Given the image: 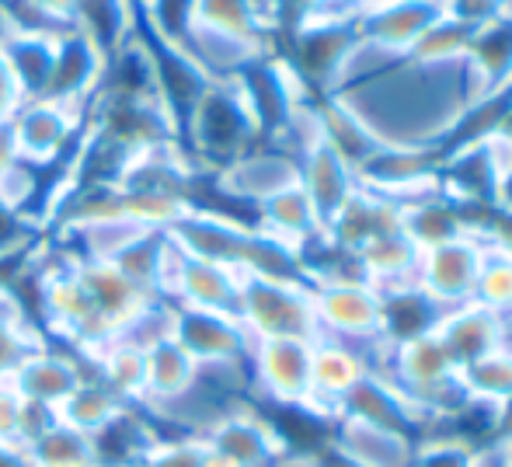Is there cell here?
<instances>
[{
	"mask_svg": "<svg viewBox=\"0 0 512 467\" xmlns=\"http://www.w3.org/2000/svg\"><path fill=\"white\" fill-rule=\"evenodd\" d=\"M370 0H324V7L328 11H359V7H366Z\"/></svg>",
	"mask_w": 512,
	"mask_h": 467,
	"instance_id": "obj_45",
	"label": "cell"
},
{
	"mask_svg": "<svg viewBox=\"0 0 512 467\" xmlns=\"http://www.w3.org/2000/svg\"><path fill=\"white\" fill-rule=\"evenodd\" d=\"M122 408H129V405H122V401L115 398L108 387H102L98 380L88 377L67 401H63L60 408H56V419H63L67 426L81 429V433L95 436L98 429H105L108 422L122 412Z\"/></svg>",
	"mask_w": 512,
	"mask_h": 467,
	"instance_id": "obj_33",
	"label": "cell"
},
{
	"mask_svg": "<svg viewBox=\"0 0 512 467\" xmlns=\"http://www.w3.org/2000/svg\"><path fill=\"white\" fill-rule=\"evenodd\" d=\"M237 318L251 339H304L321 342L310 286L300 279L241 272Z\"/></svg>",
	"mask_w": 512,
	"mask_h": 467,
	"instance_id": "obj_2",
	"label": "cell"
},
{
	"mask_svg": "<svg viewBox=\"0 0 512 467\" xmlns=\"http://www.w3.org/2000/svg\"><path fill=\"white\" fill-rule=\"evenodd\" d=\"M506 161L509 154L495 140L471 143V147L446 157L436 175V189L467 206H495Z\"/></svg>",
	"mask_w": 512,
	"mask_h": 467,
	"instance_id": "obj_11",
	"label": "cell"
},
{
	"mask_svg": "<svg viewBox=\"0 0 512 467\" xmlns=\"http://www.w3.org/2000/svg\"><path fill=\"white\" fill-rule=\"evenodd\" d=\"M405 467H478L474 464V447L464 440L450 443H425L408 454Z\"/></svg>",
	"mask_w": 512,
	"mask_h": 467,
	"instance_id": "obj_37",
	"label": "cell"
},
{
	"mask_svg": "<svg viewBox=\"0 0 512 467\" xmlns=\"http://www.w3.org/2000/svg\"><path fill=\"white\" fill-rule=\"evenodd\" d=\"M0 126H4V122H0Z\"/></svg>",
	"mask_w": 512,
	"mask_h": 467,
	"instance_id": "obj_46",
	"label": "cell"
},
{
	"mask_svg": "<svg viewBox=\"0 0 512 467\" xmlns=\"http://www.w3.org/2000/svg\"><path fill=\"white\" fill-rule=\"evenodd\" d=\"M314 112V126H317V140H324L328 147H335L345 161L352 164V171L373 157L384 147V136L370 126L342 95H317L310 102Z\"/></svg>",
	"mask_w": 512,
	"mask_h": 467,
	"instance_id": "obj_20",
	"label": "cell"
},
{
	"mask_svg": "<svg viewBox=\"0 0 512 467\" xmlns=\"http://www.w3.org/2000/svg\"><path fill=\"white\" fill-rule=\"evenodd\" d=\"M7 380L14 384V391L28 401V405H39V408H56L77 391V387L88 380V373L81 370V363L70 356H60V352H49V349H32L11 373Z\"/></svg>",
	"mask_w": 512,
	"mask_h": 467,
	"instance_id": "obj_17",
	"label": "cell"
},
{
	"mask_svg": "<svg viewBox=\"0 0 512 467\" xmlns=\"http://www.w3.org/2000/svg\"><path fill=\"white\" fill-rule=\"evenodd\" d=\"M474 304L495 311L506 325L512 321V258L506 251L488 248L478 286H474Z\"/></svg>",
	"mask_w": 512,
	"mask_h": 467,
	"instance_id": "obj_36",
	"label": "cell"
},
{
	"mask_svg": "<svg viewBox=\"0 0 512 467\" xmlns=\"http://www.w3.org/2000/svg\"><path fill=\"white\" fill-rule=\"evenodd\" d=\"M283 42L286 46L276 53L297 74L307 95H335V84L345 77L352 56L363 49L356 11H324L304 28L283 35Z\"/></svg>",
	"mask_w": 512,
	"mask_h": 467,
	"instance_id": "obj_1",
	"label": "cell"
},
{
	"mask_svg": "<svg viewBox=\"0 0 512 467\" xmlns=\"http://www.w3.org/2000/svg\"><path fill=\"white\" fill-rule=\"evenodd\" d=\"M446 14V0H370L356 11L363 46L408 53L429 25Z\"/></svg>",
	"mask_w": 512,
	"mask_h": 467,
	"instance_id": "obj_9",
	"label": "cell"
},
{
	"mask_svg": "<svg viewBox=\"0 0 512 467\" xmlns=\"http://www.w3.org/2000/svg\"><path fill=\"white\" fill-rule=\"evenodd\" d=\"M460 387L471 401H485V405H495V401L509 398L512 394V349L502 346L488 356L467 363L464 370L457 373Z\"/></svg>",
	"mask_w": 512,
	"mask_h": 467,
	"instance_id": "obj_35",
	"label": "cell"
},
{
	"mask_svg": "<svg viewBox=\"0 0 512 467\" xmlns=\"http://www.w3.org/2000/svg\"><path fill=\"white\" fill-rule=\"evenodd\" d=\"M70 255H74V251H70ZM74 269H77V279H81L84 293H88L91 307H95L98 321L112 332V339L129 321L140 318L154 300H161L154 290H147V286H140L136 279H129L115 262H98V258L74 255Z\"/></svg>",
	"mask_w": 512,
	"mask_h": 467,
	"instance_id": "obj_6",
	"label": "cell"
},
{
	"mask_svg": "<svg viewBox=\"0 0 512 467\" xmlns=\"http://www.w3.org/2000/svg\"><path fill=\"white\" fill-rule=\"evenodd\" d=\"M297 182H300V189L307 192L310 203H314L321 227L328 224V220L345 206V199L359 189L352 164L345 161L335 147H328L324 140H314V143H307V147L300 150Z\"/></svg>",
	"mask_w": 512,
	"mask_h": 467,
	"instance_id": "obj_15",
	"label": "cell"
},
{
	"mask_svg": "<svg viewBox=\"0 0 512 467\" xmlns=\"http://www.w3.org/2000/svg\"><path fill=\"white\" fill-rule=\"evenodd\" d=\"M366 370H370V366H366L352 349H345L338 339L314 342V366H310V401L307 405L335 408Z\"/></svg>",
	"mask_w": 512,
	"mask_h": 467,
	"instance_id": "obj_28",
	"label": "cell"
},
{
	"mask_svg": "<svg viewBox=\"0 0 512 467\" xmlns=\"http://www.w3.org/2000/svg\"><path fill=\"white\" fill-rule=\"evenodd\" d=\"M95 380L115 394L122 405H140L147 394V356L143 349L112 339L95 352Z\"/></svg>",
	"mask_w": 512,
	"mask_h": 467,
	"instance_id": "obj_30",
	"label": "cell"
},
{
	"mask_svg": "<svg viewBox=\"0 0 512 467\" xmlns=\"http://www.w3.org/2000/svg\"><path fill=\"white\" fill-rule=\"evenodd\" d=\"M436 339L446 346V352H450V359L457 363V373H460L467 363H474V359L506 346V321L495 311H488V307L467 300V304L446 307L443 321H439V328H436Z\"/></svg>",
	"mask_w": 512,
	"mask_h": 467,
	"instance_id": "obj_18",
	"label": "cell"
},
{
	"mask_svg": "<svg viewBox=\"0 0 512 467\" xmlns=\"http://www.w3.org/2000/svg\"><path fill=\"white\" fill-rule=\"evenodd\" d=\"M258 231L283 241L286 248H297V244H304L307 237H314L324 227L317 220V210L307 199V192L300 189V182H293L258 206Z\"/></svg>",
	"mask_w": 512,
	"mask_h": 467,
	"instance_id": "obj_29",
	"label": "cell"
},
{
	"mask_svg": "<svg viewBox=\"0 0 512 467\" xmlns=\"http://www.w3.org/2000/svg\"><path fill=\"white\" fill-rule=\"evenodd\" d=\"M485 255L488 244L471 234L429 248L422 251V262H418V283L443 307L467 304V300H474V286H478Z\"/></svg>",
	"mask_w": 512,
	"mask_h": 467,
	"instance_id": "obj_7",
	"label": "cell"
},
{
	"mask_svg": "<svg viewBox=\"0 0 512 467\" xmlns=\"http://www.w3.org/2000/svg\"><path fill=\"white\" fill-rule=\"evenodd\" d=\"M495 143H499L502 150L512 157V105H509V112L502 116V122H499V129H495V136H492Z\"/></svg>",
	"mask_w": 512,
	"mask_h": 467,
	"instance_id": "obj_44",
	"label": "cell"
},
{
	"mask_svg": "<svg viewBox=\"0 0 512 467\" xmlns=\"http://www.w3.org/2000/svg\"><path fill=\"white\" fill-rule=\"evenodd\" d=\"M359 262L363 272L373 286H394V283H411L418 279V262H422V251L411 241L405 231L384 234L380 241L366 244L359 251Z\"/></svg>",
	"mask_w": 512,
	"mask_h": 467,
	"instance_id": "obj_31",
	"label": "cell"
},
{
	"mask_svg": "<svg viewBox=\"0 0 512 467\" xmlns=\"http://www.w3.org/2000/svg\"><path fill=\"white\" fill-rule=\"evenodd\" d=\"M237 300H241V272L185 251L175 290H171V304L237 314Z\"/></svg>",
	"mask_w": 512,
	"mask_h": 467,
	"instance_id": "obj_24",
	"label": "cell"
},
{
	"mask_svg": "<svg viewBox=\"0 0 512 467\" xmlns=\"http://www.w3.org/2000/svg\"><path fill=\"white\" fill-rule=\"evenodd\" d=\"M248 359L255 363V377L265 394L283 405H307L310 401V366H314V342L304 339H251Z\"/></svg>",
	"mask_w": 512,
	"mask_h": 467,
	"instance_id": "obj_10",
	"label": "cell"
},
{
	"mask_svg": "<svg viewBox=\"0 0 512 467\" xmlns=\"http://www.w3.org/2000/svg\"><path fill=\"white\" fill-rule=\"evenodd\" d=\"M56 46H60V35L0 28V56L7 60V67H11L18 88L25 91V98L46 95V84H49L53 60H56Z\"/></svg>",
	"mask_w": 512,
	"mask_h": 467,
	"instance_id": "obj_25",
	"label": "cell"
},
{
	"mask_svg": "<svg viewBox=\"0 0 512 467\" xmlns=\"http://www.w3.org/2000/svg\"><path fill=\"white\" fill-rule=\"evenodd\" d=\"M506 11H512V0H446V14H453V18L467 21L474 28Z\"/></svg>",
	"mask_w": 512,
	"mask_h": 467,
	"instance_id": "obj_38",
	"label": "cell"
},
{
	"mask_svg": "<svg viewBox=\"0 0 512 467\" xmlns=\"http://www.w3.org/2000/svg\"><path fill=\"white\" fill-rule=\"evenodd\" d=\"M464 63L471 67L481 95L512 84V11L485 21L474 28V39L467 46Z\"/></svg>",
	"mask_w": 512,
	"mask_h": 467,
	"instance_id": "obj_26",
	"label": "cell"
},
{
	"mask_svg": "<svg viewBox=\"0 0 512 467\" xmlns=\"http://www.w3.org/2000/svg\"><path fill=\"white\" fill-rule=\"evenodd\" d=\"M394 231H401V199L363 189V185H359V189L345 199L342 210L324 224V234H328L331 241L356 251V255L366 244L380 241L384 234H394Z\"/></svg>",
	"mask_w": 512,
	"mask_h": 467,
	"instance_id": "obj_16",
	"label": "cell"
},
{
	"mask_svg": "<svg viewBox=\"0 0 512 467\" xmlns=\"http://www.w3.org/2000/svg\"><path fill=\"white\" fill-rule=\"evenodd\" d=\"M182 133L189 136L192 150L203 161L216 164V171L234 164L237 157H244L248 150H255V143L262 140L258 122L251 116L248 102H244L241 88L234 81H213L203 91L192 112L182 122Z\"/></svg>",
	"mask_w": 512,
	"mask_h": 467,
	"instance_id": "obj_3",
	"label": "cell"
},
{
	"mask_svg": "<svg viewBox=\"0 0 512 467\" xmlns=\"http://www.w3.org/2000/svg\"><path fill=\"white\" fill-rule=\"evenodd\" d=\"M314 314L321 325V339L335 335H356V339H377L380 318V290L366 279L359 283H328L310 290Z\"/></svg>",
	"mask_w": 512,
	"mask_h": 467,
	"instance_id": "obj_13",
	"label": "cell"
},
{
	"mask_svg": "<svg viewBox=\"0 0 512 467\" xmlns=\"http://www.w3.org/2000/svg\"><path fill=\"white\" fill-rule=\"evenodd\" d=\"M474 39V25L453 18V14H443L436 25H429L422 32V39L408 49V60L418 63V67H436V63H453L464 60L467 46Z\"/></svg>",
	"mask_w": 512,
	"mask_h": 467,
	"instance_id": "obj_34",
	"label": "cell"
},
{
	"mask_svg": "<svg viewBox=\"0 0 512 467\" xmlns=\"http://www.w3.org/2000/svg\"><path fill=\"white\" fill-rule=\"evenodd\" d=\"M192 32L216 35L251 53L272 49V32L251 0H192Z\"/></svg>",
	"mask_w": 512,
	"mask_h": 467,
	"instance_id": "obj_23",
	"label": "cell"
},
{
	"mask_svg": "<svg viewBox=\"0 0 512 467\" xmlns=\"http://www.w3.org/2000/svg\"><path fill=\"white\" fill-rule=\"evenodd\" d=\"M77 126H81V109L53 102V98H25V105L7 122L21 161L35 164V168L56 161L70 136L77 133Z\"/></svg>",
	"mask_w": 512,
	"mask_h": 467,
	"instance_id": "obj_8",
	"label": "cell"
},
{
	"mask_svg": "<svg viewBox=\"0 0 512 467\" xmlns=\"http://www.w3.org/2000/svg\"><path fill=\"white\" fill-rule=\"evenodd\" d=\"M105 70V53L88 39L84 32L70 28L60 35V46H56L53 74H49L46 95L53 102L74 105V109H88V102H95L98 81H102Z\"/></svg>",
	"mask_w": 512,
	"mask_h": 467,
	"instance_id": "obj_14",
	"label": "cell"
},
{
	"mask_svg": "<svg viewBox=\"0 0 512 467\" xmlns=\"http://www.w3.org/2000/svg\"><path fill=\"white\" fill-rule=\"evenodd\" d=\"M293 182H297V161L283 154H269V150H248L234 164L216 171V189L237 203H248L251 210H258L265 199Z\"/></svg>",
	"mask_w": 512,
	"mask_h": 467,
	"instance_id": "obj_19",
	"label": "cell"
},
{
	"mask_svg": "<svg viewBox=\"0 0 512 467\" xmlns=\"http://www.w3.org/2000/svg\"><path fill=\"white\" fill-rule=\"evenodd\" d=\"M495 206H499V210H506V213H512V157L506 161V168H502L499 196H495Z\"/></svg>",
	"mask_w": 512,
	"mask_h": 467,
	"instance_id": "obj_43",
	"label": "cell"
},
{
	"mask_svg": "<svg viewBox=\"0 0 512 467\" xmlns=\"http://www.w3.org/2000/svg\"><path fill=\"white\" fill-rule=\"evenodd\" d=\"M171 339L178 342L203 370L237 366L251 352V335L237 314L203 311V307L171 304Z\"/></svg>",
	"mask_w": 512,
	"mask_h": 467,
	"instance_id": "obj_4",
	"label": "cell"
},
{
	"mask_svg": "<svg viewBox=\"0 0 512 467\" xmlns=\"http://www.w3.org/2000/svg\"><path fill=\"white\" fill-rule=\"evenodd\" d=\"M380 290V318H377V339L387 349H398L405 342L425 339L439 328L446 307L425 290L418 279L394 286H377Z\"/></svg>",
	"mask_w": 512,
	"mask_h": 467,
	"instance_id": "obj_12",
	"label": "cell"
},
{
	"mask_svg": "<svg viewBox=\"0 0 512 467\" xmlns=\"http://www.w3.org/2000/svg\"><path fill=\"white\" fill-rule=\"evenodd\" d=\"M35 7H39L46 18H53L56 25H63V28H74V21H77V4L81 0H32Z\"/></svg>",
	"mask_w": 512,
	"mask_h": 467,
	"instance_id": "obj_40",
	"label": "cell"
},
{
	"mask_svg": "<svg viewBox=\"0 0 512 467\" xmlns=\"http://www.w3.org/2000/svg\"><path fill=\"white\" fill-rule=\"evenodd\" d=\"M21 105H25V91L18 88L11 67H7V60L0 56V122H11V116Z\"/></svg>",
	"mask_w": 512,
	"mask_h": 467,
	"instance_id": "obj_39",
	"label": "cell"
},
{
	"mask_svg": "<svg viewBox=\"0 0 512 467\" xmlns=\"http://www.w3.org/2000/svg\"><path fill=\"white\" fill-rule=\"evenodd\" d=\"M32 467H98L91 436L67 426L63 419H53L42 433H35L25 443Z\"/></svg>",
	"mask_w": 512,
	"mask_h": 467,
	"instance_id": "obj_32",
	"label": "cell"
},
{
	"mask_svg": "<svg viewBox=\"0 0 512 467\" xmlns=\"http://www.w3.org/2000/svg\"><path fill=\"white\" fill-rule=\"evenodd\" d=\"M488 436H495V440H502V443H512V394L492 405V429H488Z\"/></svg>",
	"mask_w": 512,
	"mask_h": 467,
	"instance_id": "obj_41",
	"label": "cell"
},
{
	"mask_svg": "<svg viewBox=\"0 0 512 467\" xmlns=\"http://www.w3.org/2000/svg\"><path fill=\"white\" fill-rule=\"evenodd\" d=\"M335 412H342V422H349V426L373 429V433L394 436V440L408 443V447H418L415 440H418V429H422L418 408L411 405L398 387L380 380L370 370L349 387V394L338 401Z\"/></svg>",
	"mask_w": 512,
	"mask_h": 467,
	"instance_id": "obj_5",
	"label": "cell"
},
{
	"mask_svg": "<svg viewBox=\"0 0 512 467\" xmlns=\"http://www.w3.org/2000/svg\"><path fill=\"white\" fill-rule=\"evenodd\" d=\"M203 440L227 467H269L283 450L276 429L255 415H227Z\"/></svg>",
	"mask_w": 512,
	"mask_h": 467,
	"instance_id": "obj_21",
	"label": "cell"
},
{
	"mask_svg": "<svg viewBox=\"0 0 512 467\" xmlns=\"http://www.w3.org/2000/svg\"><path fill=\"white\" fill-rule=\"evenodd\" d=\"M0 467H32V457L21 443H0Z\"/></svg>",
	"mask_w": 512,
	"mask_h": 467,
	"instance_id": "obj_42",
	"label": "cell"
},
{
	"mask_svg": "<svg viewBox=\"0 0 512 467\" xmlns=\"http://www.w3.org/2000/svg\"><path fill=\"white\" fill-rule=\"evenodd\" d=\"M143 356H147V394H143L147 405L164 408L171 401L192 394V387L199 384L203 366L178 346L175 339H161L157 346L143 352Z\"/></svg>",
	"mask_w": 512,
	"mask_h": 467,
	"instance_id": "obj_27",
	"label": "cell"
},
{
	"mask_svg": "<svg viewBox=\"0 0 512 467\" xmlns=\"http://www.w3.org/2000/svg\"><path fill=\"white\" fill-rule=\"evenodd\" d=\"M401 231L418 244V251H429L446 241L467 237L464 203L439 192L436 185L415 192V196L401 199Z\"/></svg>",
	"mask_w": 512,
	"mask_h": 467,
	"instance_id": "obj_22",
	"label": "cell"
}]
</instances>
